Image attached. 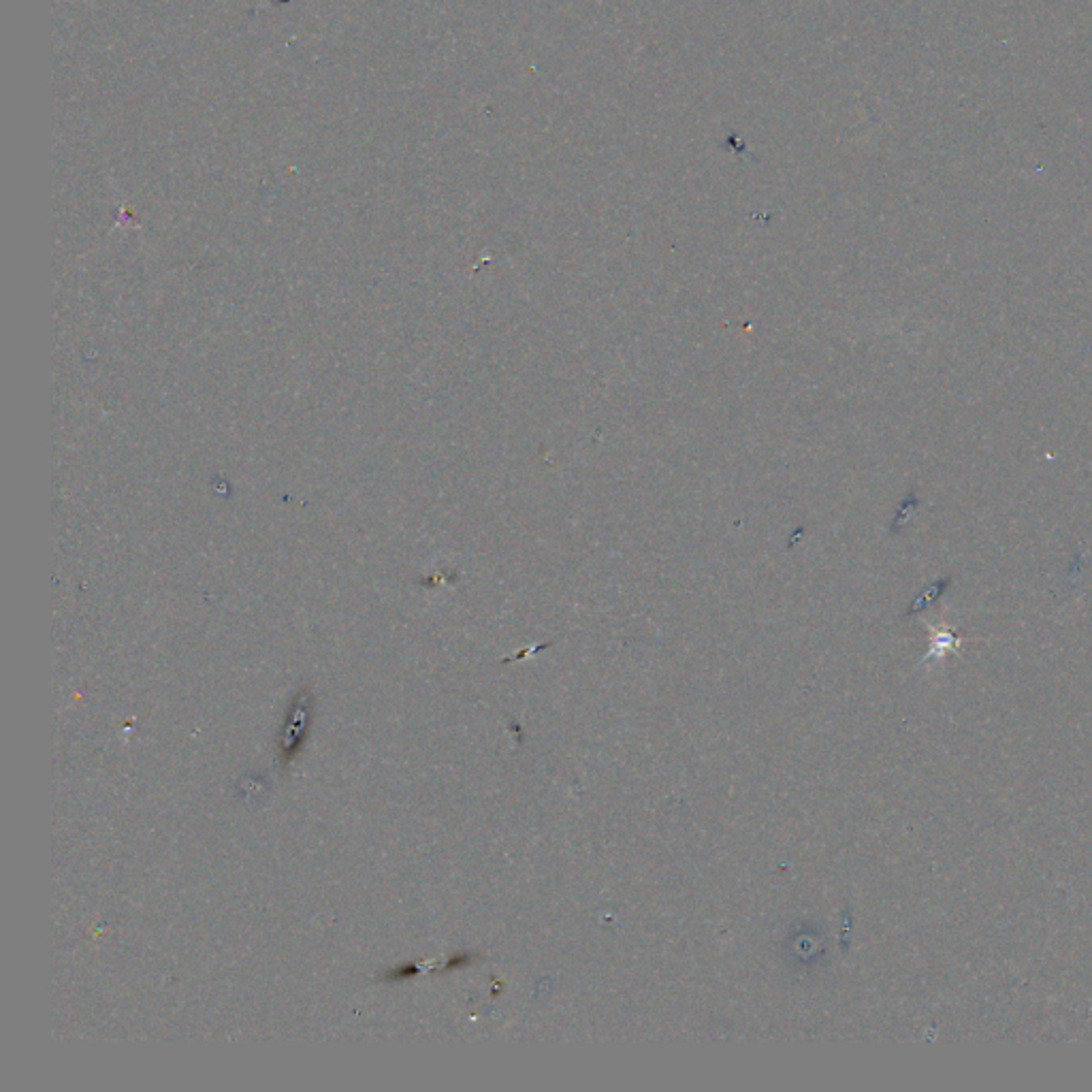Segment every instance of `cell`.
Here are the masks:
<instances>
[{
    "label": "cell",
    "mask_w": 1092,
    "mask_h": 1092,
    "mask_svg": "<svg viewBox=\"0 0 1092 1092\" xmlns=\"http://www.w3.org/2000/svg\"><path fill=\"white\" fill-rule=\"evenodd\" d=\"M312 711H314V698L310 692H299L297 695H294L291 706H288L284 727H282V738H280L282 767H286L288 762H293V759L299 756V751L304 749L307 732H310V724H312Z\"/></svg>",
    "instance_id": "cell-1"
},
{
    "label": "cell",
    "mask_w": 1092,
    "mask_h": 1092,
    "mask_svg": "<svg viewBox=\"0 0 1092 1092\" xmlns=\"http://www.w3.org/2000/svg\"><path fill=\"white\" fill-rule=\"evenodd\" d=\"M418 973H420V966L407 963V964H399V966H395V969L386 971L382 979H386V982H404V979H410L414 975H418Z\"/></svg>",
    "instance_id": "cell-2"
},
{
    "label": "cell",
    "mask_w": 1092,
    "mask_h": 1092,
    "mask_svg": "<svg viewBox=\"0 0 1092 1092\" xmlns=\"http://www.w3.org/2000/svg\"><path fill=\"white\" fill-rule=\"evenodd\" d=\"M469 963H472V956H469V953H455V956L448 960V964L444 966L442 971H455V969H463V966H468Z\"/></svg>",
    "instance_id": "cell-3"
}]
</instances>
